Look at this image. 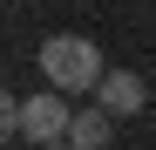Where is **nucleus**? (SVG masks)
<instances>
[{"label":"nucleus","instance_id":"1","mask_svg":"<svg viewBox=\"0 0 156 150\" xmlns=\"http://www.w3.org/2000/svg\"><path fill=\"white\" fill-rule=\"evenodd\" d=\"M41 75H48V89L75 96V89H95L109 68H102V48L88 34H48L41 41Z\"/></svg>","mask_w":156,"mask_h":150},{"label":"nucleus","instance_id":"5","mask_svg":"<svg viewBox=\"0 0 156 150\" xmlns=\"http://www.w3.org/2000/svg\"><path fill=\"white\" fill-rule=\"evenodd\" d=\"M7 137H20V103L0 89V143H7Z\"/></svg>","mask_w":156,"mask_h":150},{"label":"nucleus","instance_id":"3","mask_svg":"<svg viewBox=\"0 0 156 150\" xmlns=\"http://www.w3.org/2000/svg\"><path fill=\"white\" fill-rule=\"evenodd\" d=\"M95 103L109 109V116H136V109L149 103V89H143V75H136V68H109V75L95 82Z\"/></svg>","mask_w":156,"mask_h":150},{"label":"nucleus","instance_id":"2","mask_svg":"<svg viewBox=\"0 0 156 150\" xmlns=\"http://www.w3.org/2000/svg\"><path fill=\"white\" fill-rule=\"evenodd\" d=\"M68 123H75V109L61 103V89H41V96L20 103V137H34L41 150L48 143H68Z\"/></svg>","mask_w":156,"mask_h":150},{"label":"nucleus","instance_id":"6","mask_svg":"<svg viewBox=\"0 0 156 150\" xmlns=\"http://www.w3.org/2000/svg\"><path fill=\"white\" fill-rule=\"evenodd\" d=\"M48 150H75V143H48Z\"/></svg>","mask_w":156,"mask_h":150},{"label":"nucleus","instance_id":"4","mask_svg":"<svg viewBox=\"0 0 156 150\" xmlns=\"http://www.w3.org/2000/svg\"><path fill=\"white\" fill-rule=\"evenodd\" d=\"M109 137H115V116L102 109V103L82 109V116L68 123V143H75V150H109Z\"/></svg>","mask_w":156,"mask_h":150}]
</instances>
